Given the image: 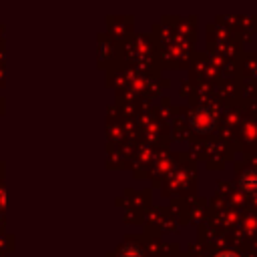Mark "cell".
I'll return each instance as SVG.
<instances>
[{
    "mask_svg": "<svg viewBox=\"0 0 257 257\" xmlns=\"http://www.w3.org/2000/svg\"><path fill=\"white\" fill-rule=\"evenodd\" d=\"M191 120H193V126H195L197 131H201V133L211 131V126H213V114H211L209 108H199V110L193 114Z\"/></svg>",
    "mask_w": 257,
    "mask_h": 257,
    "instance_id": "obj_1",
    "label": "cell"
},
{
    "mask_svg": "<svg viewBox=\"0 0 257 257\" xmlns=\"http://www.w3.org/2000/svg\"><path fill=\"white\" fill-rule=\"evenodd\" d=\"M239 187L245 189V191H257V169H255V171H247V173L241 177Z\"/></svg>",
    "mask_w": 257,
    "mask_h": 257,
    "instance_id": "obj_2",
    "label": "cell"
},
{
    "mask_svg": "<svg viewBox=\"0 0 257 257\" xmlns=\"http://www.w3.org/2000/svg\"><path fill=\"white\" fill-rule=\"evenodd\" d=\"M120 257H141V251L137 247H126V249H122Z\"/></svg>",
    "mask_w": 257,
    "mask_h": 257,
    "instance_id": "obj_3",
    "label": "cell"
},
{
    "mask_svg": "<svg viewBox=\"0 0 257 257\" xmlns=\"http://www.w3.org/2000/svg\"><path fill=\"white\" fill-rule=\"evenodd\" d=\"M215 257H239V255H235L233 251H225V253H219V255H215Z\"/></svg>",
    "mask_w": 257,
    "mask_h": 257,
    "instance_id": "obj_4",
    "label": "cell"
}]
</instances>
